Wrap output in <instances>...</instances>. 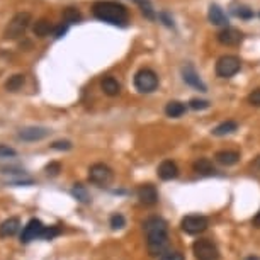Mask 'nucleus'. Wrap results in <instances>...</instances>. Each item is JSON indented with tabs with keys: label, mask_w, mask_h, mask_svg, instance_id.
<instances>
[{
	"label": "nucleus",
	"mask_w": 260,
	"mask_h": 260,
	"mask_svg": "<svg viewBox=\"0 0 260 260\" xmlns=\"http://www.w3.org/2000/svg\"><path fill=\"white\" fill-rule=\"evenodd\" d=\"M146 235V245L151 255H160L168 243V225L158 216H151L143 223Z\"/></svg>",
	"instance_id": "1"
},
{
	"label": "nucleus",
	"mask_w": 260,
	"mask_h": 260,
	"mask_svg": "<svg viewBox=\"0 0 260 260\" xmlns=\"http://www.w3.org/2000/svg\"><path fill=\"white\" fill-rule=\"evenodd\" d=\"M92 14L96 19L113 26H126L129 21L128 7L116 0H97L92 6Z\"/></svg>",
	"instance_id": "2"
},
{
	"label": "nucleus",
	"mask_w": 260,
	"mask_h": 260,
	"mask_svg": "<svg viewBox=\"0 0 260 260\" xmlns=\"http://www.w3.org/2000/svg\"><path fill=\"white\" fill-rule=\"evenodd\" d=\"M134 87L141 94H151L158 87V75L151 68H141L134 75Z\"/></svg>",
	"instance_id": "3"
},
{
	"label": "nucleus",
	"mask_w": 260,
	"mask_h": 260,
	"mask_svg": "<svg viewBox=\"0 0 260 260\" xmlns=\"http://www.w3.org/2000/svg\"><path fill=\"white\" fill-rule=\"evenodd\" d=\"M241 68V61L235 55H225L216 61V75L221 78H231Z\"/></svg>",
	"instance_id": "4"
},
{
	"label": "nucleus",
	"mask_w": 260,
	"mask_h": 260,
	"mask_svg": "<svg viewBox=\"0 0 260 260\" xmlns=\"http://www.w3.org/2000/svg\"><path fill=\"white\" fill-rule=\"evenodd\" d=\"M192 252L197 260H219V250L218 246L208 238L196 240L192 245Z\"/></svg>",
	"instance_id": "5"
},
{
	"label": "nucleus",
	"mask_w": 260,
	"mask_h": 260,
	"mask_svg": "<svg viewBox=\"0 0 260 260\" xmlns=\"http://www.w3.org/2000/svg\"><path fill=\"white\" fill-rule=\"evenodd\" d=\"M31 22V14L29 12H19L12 17V21L9 22V26L6 28V38L7 39H16L26 33V29L29 28Z\"/></svg>",
	"instance_id": "6"
},
{
	"label": "nucleus",
	"mask_w": 260,
	"mask_h": 260,
	"mask_svg": "<svg viewBox=\"0 0 260 260\" xmlns=\"http://www.w3.org/2000/svg\"><path fill=\"white\" fill-rule=\"evenodd\" d=\"M209 226V221L206 216H201V214H189V216L182 218L181 221V228L184 233L187 235H199L208 230Z\"/></svg>",
	"instance_id": "7"
},
{
	"label": "nucleus",
	"mask_w": 260,
	"mask_h": 260,
	"mask_svg": "<svg viewBox=\"0 0 260 260\" xmlns=\"http://www.w3.org/2000/svg\"><path fill=\"white\" fill-rule=\"evenodd\" d=\"M114 174L113 170L107 167L106 163H94L91 168H89V181L96 186H107L113 181Z\"/></svg>",
	"instance_id": "8"
},
{
	"label": "nucleus",
	"mask_w": 260,
	"mask_h": 260,
	"mask_svg": "<svg viewBox=\"0 0 260 260\" xmlns=\"http://www.w3.org/2000/svg\"><path fill=\"white\" fill-rule=\"evenodd\" d=\"M218 41L223 44V46H238V44L243 41V33L238 31L236 28H223L218 33Z\"/></svg>",
	"instance_id": "9"
},
{
	"label": "nucleus",
	"mask_w": 260,
	"mask_h": 260,
	"mask_svg": "<svg viewBox=\"0 0 260 260\" xmlns=\"http://www.w3.org/2000/svg\"><path fill=\"white\" fill-rule=\"evenodd\" d=\"M44 230V225L39 219H29L28 225L22 228V233H21V241L22 243H29V241H33L36 238H39L41 236V233Z\"/></svg>",
	"instance_id": "10"
},
{
	"label": "nucleus",
	"mask_w": 260,
	"mask_h": 260,
	"mask_svg": "<svg viewBox=\"0 0 260 260\" xmlns=\"http://www.w3.org/2000/svg\"><path fill=\"white\" fill-rule=\"evenodd\" d=\"M182 78H184V82H186L187 85H191V87H194L197 89V91H201V92H206L208 89H206V83L201 80V77L197 75V71L194 70V66L192 65H186L182 68Z\"/></svg>",
	"instance_id": "11"
},
{
	"label": "nucleus",
	"mask_w": 260,
	"mask_h": 260,
	"mask_svg": "<svg viewBox=\"0 0 260 260\" xmlns=\"http://www.w3.org/2000/svg\"><path fill=\"white\" fill-rule=\"evenodd\" d=\"M51 133L48 128L41 126H29V128H22L19 131V138L24 141H41L48 134Z\"/></svg>",
	"instance_id": "12"
},
{
	"label": "nucleus",
	"mask_w": 260,
	"mask_h": 260,
	"mask_svg": "<svg viewBox=\"0 0 260 260\" xmlns=\"http://www.w3.org/2000/svg\"><path fill=\"white\" fill-rule=\"evenodd\" d=\"M138 199L145 206H155L158 203V192H156L155 186H151V184H143V186H140V189H138Z\"/></svg>",
	"instance_id": "13"
},
{
	"label": "nucleus",
	"mask_w": 260,
	"mask_h": 260,
	"mask_svg": "<svg viewBox=\"0 0 260 260\" xmlns=\"http://www.w3.org/2000/svg\"><path fill=\"white\" fill-rule=\"evenodd\" d=\"M156 172H158V177L162 179V181H174V179L179 177V167L172 160H163V162L158 165Z\"/></svg>",
	"instance_id": "14"
},
{
	"label": "nucleus",
	"mask_w": 260,
	"mask_h": 260,
	"mask_svg": "<svg viewBox=\"0 0 260 260\" xmlns=\"http://www.w3.org/2000/svg\"><path fill=\"white\" fill-rule=\"evenodd\" d=\"M214 160L219 165H225V167H231L240 160V153L238 151H233V150H221L214 155Z\"/></svg>",
	"instance_id": "15"
},
{
	"label": "nucleus",
	"mask_w": 260,
	"mask_h": 260,
	"mask_svg": "<svg viewBox=\"0 0 260 260\" xmlns=\"http://www.w3.org/2000/svg\"><path fill=\"white\" fill-rule=\"evenodd\" d=\"M208 17H209V22L214 26H225L228 28V17L226 14L223 12V9L216 6V4H213V6H209V12H208Z\"/></svg>",
	"instance_id": "16"
},
{
	"label": "nucleus",
	"mask_w": 260,
	"mask_h": 260,
	"mask_svg": "<svg viewBox=\"0 0 260 260\" xmlns=\"http://www.w3.org/2000/svg\"><path fill=\"white\" fill-rule=\"evenodd\" d=\"M21 228L19 218H9L0 225V238H9V236H14Z\"/></svg>",
	"instance_id": "17"
},
{
	"label": "nucleus",
	"mask_w": 260,
	"mask_h": 260,
	"mask_svg": "<svg viewBox=\"0 0 260 260\" xmlns=\"http://www.w3.org/2000/svg\"><path fill=\"white\" fill-rule=\"evenodd\" d=\"M101 89H102V92H104L106 96H109V97H116V96H118V94L121 92V83H119L114 77H111V75H107V77L102 78V82H101Z\"/></svg>",
	"instance_id": "18"
},
{
	"label": "nucleus",
	"mask_w": 260,
	"mask_h": 260,
	"mask_svg": "<svg viewBox=\"0 0 260 260\" xmlns=\"http://www.w3.org/2000/svg\"><path fill=\"white\" fill-rule=\"evenodd\" d=\"M192 168H194V172L199 174V176H213V174L216 172V168L213 167L209 158H197L194 165H192Z\"/></svg>",
	"instance_id": "19"
},
{
	"label": "nucleus",
	"mask_w": 260,
	"mask_h": 260,
	"mask_svg": "<svg viewBox=\"0 0 260 260\" xmlns=\"http://www.w3.org/2000/svg\"><path fill=\"white\" fill-rule=\"evenodd\" d=\"M186 113V104L179 101H170L167 106H165V114L168 118H181V116Z\"/></svg>",
	"instance_id": "20"
},
{
	"label": "nucleus",
	"mask_w": 260,
	"mask_h": 260,
	"mask_svg": "<svg viewBox=\"0 0 260 260\" xmlns=\"http://www.w3.org/2000/svg\"><path fill=\"white\" fill-rule=\"evenodd\" d=\"M236 128H238V123H236V121H225V123H221L219 126L213 129V134L214 136H226V134L235 133Z\"/></svg>",
	"instance_id": "21"
},
{
	"label": "nucleus",
	"mask_w": 260,
	"mask_h": 260,
	"mask_svg": "<svg viewBox=\"0 0 260 260\" xmlns=\"http://www.w3.org/2000/svg\"><path fill=\"white\" fill-rule=\"evenodd\" d=\"M56 28H53V24L46 19H39L38 22L34 24V34L39 36V38H44V36H48L49 33H55Z\"/></svg>",
	"instance_id": "22"
},
{
	"label": "nucleus",
	"mask_w": 260,
	"mask_h": 260,
	"mask_svg": "<svg viewBox=\"0 0 260 260\" xmlns=\"http://www.w3.org/2000/svg\"><path fill=\"white\" fill-rule=\"evenodd\" d=\"M63 21L65 24H77V22L82 21V14H80L78 9L75 7H66L63 11Z\"/></svg>",
	"instance_id": "23"
},
{
	"label": "nucleus",
	"mask_w": 260,
	"mask_h": 260,
	"mask_svg": "<svg viewBox=\"0 0 260 260\" xmlns=\"http://www.w3.org/2000/svg\"><path fill=\"white\" fill-rule=\"evenodd\" d=\"M134 2H136L138 6H140L141 12H143V16H145L146 19H150V21L156 19L155 9H153V6H151V2H150V0H134Z\"/></svg>",
	"instance_id": "24"
},
{
	"label": "nucleus",
	"mask_w": 260,
	"mask_h": 260,
	"mask_svg": "<svg viewBox=\"0 0 260 260\" xmlns=\"http://www.w3.org/2000/svg\"><path fill=\"white\" fill-rule=\"evenodd\" d=\"M22 85H24V75L17 73V75H12V77L7 80L6 89H7V91H11V92H17Z\"/></svg>",
	"instance_id": "25"
},
{
	"label": "nucleus",
	"mask_w": 260,
	"mask_h": 260,
	"mask_svg": "<svg viewBox=\"0 0 260 260\" xmlns=\"http://www.w3.org/2000/svg\"><path fill=\"white\" fill-rule=\"evenodd\" d=\"M71 194H73L80 203H91V196H89L87 189H85V186L82 184H75L73 189H71Z\"/></svg>",
	"instance_id": "26"
},
{
	"label": "nucleus",
	"mask_w": 260,
	"mask_h": 260,
	"mask_svg": "<svg viewBox=\"0 0 260 260\" xmlns=\"http://www.w3.org/2000/svg\"><path fill=\"white\" fill-rule=\"evenodd\" d=\"M111 228L113 230H121V228H124V225H126V219H124L123 214H119V213H116L111 216Z\"/></svg>",
	"instance_id": "27"
},
{
	"label": "nucleus",
	"mask_w": 260,
	"mask_h": 260,
	"mask_svg": "<svg viewBox=\"0 0 260 260\" xmlns=\"http://www.w3.org/2000/svg\"><path fill=\"white\" fill-rule=\"evenodd\" d=\"M61 233V230L58 226H44V230L41 233V238L44 240H53L55 236H58Z\"/></svg>",
	"instance_id": "28"
},
{
	"label": "nucleus",
	"mask_w": 260,
	"mask_h": 260,
	"mask_svg": "<svg viewBox=\"0 0 260 260\" xmlns=\"http://www.w3.org/2000/svg\"><path fill=\"white\" fill-rule=\"evenodd\" d=\"M189 107L194 111H204L209 107V102L208 101H203V99H191L189 102Z\"/></svg>",
	"instance_id": "29"
},
{
	"label": "nucleus",
	"mask_w": 260,
	"mask_h": 260,
	"mask_svg": "<svg viewBox=\"0 0 260 260\" xmlns=\"http://www.w3.org/2000/svg\"><path fill=\"white\" fill-rule=\"evenodd\" d=\"M248 102L252 104L253 107H260V87L255 89L248 94Z\"/></svg>",
	"instance_id": "30"
},
{
	"label": "nucleus",
	"mask_w": 260,
	"mask_h": 260,
	"mask_svg": "<svg viewBox=\"0 0 260 260\" xmlns=\"http://www.w3.org/2000/svg\"><path fill=\"white\" fill-rule=\"evenodd\" d=\"M235 14L240 17V19H250V17H253V12L250 11L248 7H238L235 9Z\"/></svg>",
	"instance_id": "31"
},
{
	"label": "nucleus",
	"mask_w": 260,
	"mask_h": 260,
	"mask_svg": "<svg viewBox=\"0 0 260 260\" xmlns=\"http://www.w3.org/2000/svg\"><path fill=\"white\" fill-rule=\"evenodd\" d=\"M60 170H61V165L58 163V162H51L49 165H46V174L48 176H51V177H55L60 174Z\"/></svg>",
	"instance_id": "32"
},
{
	"label": "nucleus",
	"mask_w": 260,
	"mask_h": 260,
	"mask_svg": "<svg viewBox=\"0 0 260 260\" xmlns=\"http://www.w3.org/2000/svg\"><path fill=\"white\" fill-rule=\"evenodd\" d=\"M9 156H16V150L6 145H0V158H9Z\"/></svg>",
	"instance_id": "33"
},
{
	"label": "nucleus",
	"mask_w": 260,
	"mask_h": 260,
	"mask_svg": "<svg viewBox=\"0 0 260 260\" xmlns=\"http://www.w3.org/2000/svg\"><path fill=\"white\" fill-rule=\"evenodd\" d=\"M160 260H184V255L181 252H167L160 257Z\"/></svg>",
	"instance_id": "34"
},
{
	"label": "nucleus",
	"mask_w": 260,
	"mask_h": 260,
	"mask_svg": "<svg viewBox=\"0 0 260 260\" xmlns=\"http://www.w3.org/2000/svg\"><path fill=\"white\" fill-rule=\"evenodd\" d=\"M51 148H53V150H71V143L70 141H55V143H53V145H51Z\"/></svg>",
	"instance_id": "35"
},
{
	"label": "nucleus",
	"mask_w": 260,
	"mask_h": 260,
	"mask_svg": "<svg viewBox=\"0 0 260 260\" xmlns=\"http://www.w3.org/2000/svg\"><path fill=\"white\" fill-rule=\"evenodd\" d=\"M66 31H68V24H60L55 29V38H61L63 34H66Z\"/></svg>",
	"instance_id": "36"
},
{
	"label": "nucleus",
	"mask_w": 260,
	"mask_h": 260,
	"mask_svg": "<svg viewBox=\"0 0 260 260\" xmlns=\"http://www.w3.org/2000/svg\"><path fill=\"white\" fill-rule=\"evenodd\" d=\"M252 225L255 226V228H260V211L255 214V218L252 219Z\"/></svg>",
	"instance_id": "37"
},
{
	"label": "nucleus",
	"mask_w": 260,
	"mask_h": 260,
	"mask_svg": "<svg viewBox=\"0 0 260 260\" xmlns=\"http://www.w3.org/2000/svg\"><path fill=\"white\" fill-rule=\"evenodd\" d=\"M252 167H253L255 170H258V172H260V155L253 160V162H252Z\"/></svg>",
	"instance_id": "38"
},
{
	"label": "nucleus",
	"mask_w": 260,
	"mask_h": 260,
	"mask_svg": "<svg viewBox=\"0 0 260 260\" xmlns=\"http://www.w3.org/2000/svg\"><path fill=\"white\" fill-rule=\"evenodd\" d=\"M245 260H260L258 257H255V255H250V257H246Z\"/></svg>",
	"instance_id": "39"
}]
</instances>
